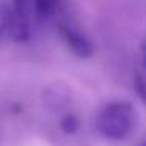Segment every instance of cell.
I'll list each match as a JSON object with an SVG mask.
<instances>
[{
    "instance_id": "obj_1",
    "label": "cell",
    "mask_w": 146,
    "mask_h": 146,
    "mask_svg": "<svg viewBox=\"0 0 146 146\" xmlns=\"http://www.w3.org/2000/svg\"><path fill=\"white\" fill-rule=\"evenodd\" d=\"M137 119V111L129 102H111L99 113L98 129L110 140H123L133 132Z\"/></svg>"
},
{
    "instance_id": "obj_2",
    "label": "cell",
    "mask_w": 146,
    "mask_h": 146,
    "mask_svg": "<svg viewBox=\"0 0 146 146\" xmlns=\"http://www.w3.org/2000/svg\"><path fill=\"white\" fill-rule=\"evenodd\" d=\"M60 30H61V35H63L68 47H69L77 57H80V58L91 57V54H93L91 42L88 41V38H86L79 29H76V27H72V25H61Z\"/></svg>"
},
{
    "instance_id": "obj_3",
    "label": "cell",
    "mask_w": 146,
    "mask_h": 146,
    "mask_svg": "<svg viewBox=\"0 0 146 146\" xmlns=\"http://www.w3.org/2000/svg\"><path fill=\"white\" fill-rule=\"evenodd\" d=\"M58 10V0H35V13L42 17H50Z\"/></svg>"
},
{
    "instance_id": "obj_4",
    "label": "cell",
    "mask_w": 146,
    "mask_h": 146,
    "mask_svg": "<svg viewBox=\"0 0 146 146\" xmlns=\"http://www.w3.org/2000/svg\"><path fill=\"white\" fill-rule=\"evenodd\" d=\"M11 21H13V13H11V10L3 3V2H0V36H3L5 33H8Z\"/></svg>"
},
{
    "instance_id": "obj_5",
    "label": "cell",
    "mask_w": 146,
    "mask_h": 146,
    "mask_svg": "<svg viewBox=\"0 0 146 146\" xmlns=\"http://www.w3.org/2000/svg\"><path fill=\"white\" fill-rule=\"evenodd\" d=\"M19 16H29L35 13V0H14Z\"/></svg>"
},
{
    "instance_id": "obj_6",
    "label": "cell",
    "mask_w": 146,
    "mask_h": 146,
    "mask_svg": "<svg viewBox=\"0 0 146 146\" xmlns=\"http://www.w3.org/2000/svg\"><path fill=\"white\" fill-rule=\"evenodd\" d=\"M61 127L64 129V132L71 133L79 127V121H77V118L74 116V115H68V116L61 121Z\"/></svg>"
}]
</instances>
